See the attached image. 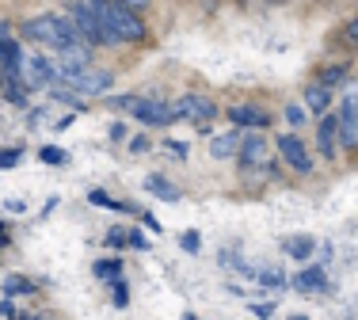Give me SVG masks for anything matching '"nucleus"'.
I'll use <instances>...</instances> for the list:
<instances>
[{
	"mask_svg": "<svg viewBox=\"0 0 358 320\" xmlns=\"http://www.w3.org/2000/svg\"><path fill=\"white\" fill-rule=\"evenodd\" d=\"M20 157H23V149H4V157H0L4 164H0V168H15V164H20Z\"/></svg>",
	"mask_w": 358,
	"mask_h": 320,
	"instance_id": "28",
	"label": "nucleus"
},
{
	"mask_svg": "<svg viewBox=\"0 0 358 320\" xmlns=\"http://www.w3.org/2000/svg\"><path fill=\"white\" fill-rule=\"evenodd\" d=\"M244 138H248V133H241V130H229V133H217V138H210V157H217V160L241 157Z\"/></svg>",
	"mask_w": 358,
	"mask_h": 320,
	"instance_id": "11",
	"label": "nucleus"
},
{
	"mask_svg": "<svg viewBox=\"0 0 358 320\" xmlns=\"http://www.w3.org/2000/svg\"><path fill=\"white\" fill-rule=\"evenodd\" d=\"M110 301H115L118 309H122L126 301H130V290H126V282H122V279H118V282H110Z\"/></svg>",
	"mask_w": 358,
	"mask_h": 320,
	"instance_id": "24",
	"label": "nucleus"
},
{
	"mask_svg": "<svg viewBox=\"0 0 358 320\" xmlns=\"http://www.w3.org/2000/svg\"><path fill=\"white\" fill-rule=\"evenodd\" d=\"M4 96H8V103L27 107V88H20V80H15V84H4Z\"/></svg>",
	"mask_w": 358,
	"mask_h": 320,
	"instance_id": "22",
	"label": "nucleus"
},
{
	"mask_svg": "<svg viewBox=\"0 0 358 320\" xmlns=\"http://www.w3.org/2000/svg\"><path fill=\"white\" fill-rule=\"evenodd\" d=\"M179 244H183L187 252H199V233H183V240H179Z\"/></svg>",
	"mask_w": 358,
	"mask_h": 320,
	"instance_id": "29",
	"label": "nucleus"
},
{
	"mask_svg": "<svg viewBox=\"0 0 358 320\" xmlns=\"http://www.w3.org/2000/svg\"><path fill=\"white\" fill-rule=\"evenodd\" d=\"M278 153H282L286 168H294L297 175H309V172H313L309 149L301 145V138H297V133H282V138H278Z\"/></svg>",
	"mask_w": 358,
	"mask_h": 320,
	"instance_id": "8",
	"label": "nucleus"
},
{
	"mask_svg": "<svg viewBox=\"0 0 358 320\" xmlns=\"http://www.w3.org/2000/svg\"><path fill=\"white\" fill-rule=\"evenodd\" d=\"M107 133H110V141H122V138H126V126H122V122H115Z\"/></svg>",
	"mask_w": 358,
	"mask_h": 320,
	"instance_id": "32",
	"label": "nucleus"
},
{
	"mask_svg": "<svg viewBox=\"0 0 358 320\" xmlns=\"http://www.w3.org/2000/svg\"><path fill=\"white\" fill-rule=\"evenodd\" d=\"M96 4H99L103 23H107V27L115 31L122 42H141V38H145V23L138 20L134 4H107V0H96Z\"/></svg>",
	"mask_w": 358,
	"mask_h": 320,
	"instance_id": "3",
	"label": "nucleus"
},
{
	"mask_svg": "<svg viewBox=\"0 0 358 320\" xmlns=\"http://www.w3.org/2000/svg\"><path fill=\"white\" fill-rule=\"evenodd\" d=\"M35 290V282L27 279V275H8L4 279V298H15V293H31Z\"/></svg>",
	"mask_w": 358,
	"mask_h": 320,
	"instance_id": "18",
	"label": "nucleus"
},
{
	"mask_svg": "<svg viewBox=\"0 0 358 320\" xmlns=\"http://www.w3.org/2000/svg\"><path fill=\"white\" fill-rule=\"evenodd\" d=\"M20 320H50L46 313H27V317H20Z\"/></svg>",
	"mask_w": 358,
	"mask_h": 320,
	"instance_id": "35",
	"label": "nucleus"
},
{
	"mask_svg": "<svg viewBox=\"0 0 358 320\" xmlns=\"http://www.w3.org/2000/svg\"><path fill=\"white\" fill-rule=\"evenodd\" d=\"M145 191L149 195H157V198H164V202H176L179 198V187L172 180H164V175H145Z\"/></svg>",
	"mask_w": 358,
	"mask_h": 320,
	"instance_id": "15",
	"label": "nucleus"
},
{
	"mask_svg": "<svg viewBox=\"0 0 358 320\" xmlns=\"http://www.w3.org/2000/svg\"><path fill=\"white\" fill-rule=\"evenodd\" d=\"M0 317H4V320H15V305H12V298L0 301Z\"/></svg>",
	"mask_w": 358,
	"mask_h": 320,
	"instance_id": "31",
	"label": "nucleus"
},
{
	"mask_svg": "<svg viewBox=\"0 0 358 320\" xmlns=\"http://www.w3.org/2000/svg\"><path fill=\"white\" fill-rule=\"evenodd\" d=\"M255 317H259V320H271V317H275V309H271V305H255Z\"/></svg>",
	"mask_w": 358,
	"mask_h": 320,
	"instance_id": "33",
	"label": "nucleus"
},
{
	"mask_svg": "<svg viewBox=\"0 0 358 320\" xmlns=\"http://www.w3.org/2000/svg\"><path fill=\"white\" fill-rule=\"evenodd\" d=\"M343 42H347V46H358V20H351L343 27Z\"/></svg>",
	"mask_w": 358,
	"mask_h": 320,
	"instance_id": "27",
	"label": "nucleus"
},
{
	"mask_svg": "<svg viewBox=\"0 0 358 320\" xmlns=\"http://www.w3.org/2000/svg\"><path fill=\"white\" fill-rule=\"evenodd\" d=\"M305 115H309V111H305V107H297V103L286 107V122L289 126H305Z\"/></svg>",
	"mask_w": 358,
	"mask_h": 320,
	"instance_id": "26",
	"label": "nucleus"
},
{
	"mask_svg": "<svg viewBox=\"0 0 358 320\" xmlns=\"http://www.w3.org/2000/svg\"><path fill=\"white\" fill-rule=\"evenodd\" d=\"M38 157L46 160V164H54V168L69 164V153H65V149H57V145H42V149H38Z\"/></svg>",
	"mask_w": 358,
	"mask_h": 320,
	"instance_id": "20",
	"label": "nucleus"
},
{
	"mask_svg": "<svg viewBox=\"0 0 358 320\" xmlns=\"http://www.w3.org/2000/svg\"><path fill=\"white\" fill-rule=\"evenodd\" d=\"M217 115L214 99L210 96H183L176 103V119H187V122H199V130H206V122Z\"/></svg>",
	"mask_w": 358,
	"mask_h": 320,
	"instance_id": "5",
	"label": "nucleus"
},
{
	"mask_svg": "<svg viewBox=\"0 0 358 320\" xmlns=\"http://www.w3.org/2000/svg\"><path fill=\"white\" fill-rule=\"evenodd\" d=\"M282 248H286L294 259H309L313 252H317V240H313V237H286Z\"/></svg>",
	"mask_w": 358,
	"mask_h": 320,
	"instance_id": "17",
	"label": "nucleus"
},
{
	"mask_svg": "<svg viewBox=\"0 0 358 320\" xmlns=\"http://www.w3.org/2000/svg\"><path fill=\"white\" fill-rule=\"evenodd\" d=\"M57 77H54V65L46 61V57H23V69H20V84L23 88H50V84H54Z\"/></svg>",
	"mask_w": 358,
	"mask_h": 320,
	"instance_id": "7",
	"label": "nucleus"
},
{
	"mask_svg": "<svg viewBox=\"0 0 358 320\" xmlns=\"http://www.w3.org/2000/svg\"><path fill=\"white\" fill-rule=\"evenodd\" d=\"M88 202H96V206H103V210H130L126 202H115L107 191H88Z\"/></svg>",
	"mask_w": 358,
	"mask_h": 320,
	"instance_id": "21",
	"label": "nucleus"
},
{
	"mask_svg": "<svg viewBox=\"0 0 358 320\" xmlns=\"http://www.w3.org/2000/svg\"><path fill=\"white\" fill-rule=\"evenodd\" d=\"M241 164H267V138H263V133H248V138H244Z\"/></svg>",
	"mask_w": 358,
	"mask_h": 320,
	"instance_id": "14",
	"label": "nucleus"
},
{
	"mask_svg": "<svg viewBox=\"0 0 358 320\" xmlns=\"http://www.w3.org/2000/svg\"><path fill=\"white\" fill-rule=\"evenodd\" d=\"M96 275H99V279H122V259H99V263H96Z\"/></svg>",
	"mask_w": 358,
	"mask_h": 320,
	"instance_id": "19",
	"label": "nucleus"
},
{
	"mask_svg": "<svg viewBox=\"0 0 358 320\" xmlns=\"http://www.w3.org/2000/svg\"><path fill=\"white\" fill-rule=\"evenodd\" d=\"M343 65H331V69H324L320 73V84H324V88H331V84H339V80H343Z\"/></svg>",
	"mask_w": 358,
	"mask_h": 320,
	"instance_id": "25",
	"label": "nucleus"
},
{
	"mask_svg": "<svg viewBox=\"0 0 358 320\" xmlns=\"http://www.w3.org/2000/svg\"><path fill=\"white\" fill-rule=\"evenodd\" d=\"M305 103H309V111L317 115H328V103H331V88H324V84H309V92H305Z\"/></svg>",
	"mask_w": 358,
	"mask_h": 320,
	"instance_id": "16",
	"label": "nucleus"
},
{
	"mask_svg": "<svg viewBox=\"0 0 358 320\" xmlns=\"http://www.w3.org/2000/svg\"><path fill=\"white\" fill-rule=\"evenodd\" d=\"M126 240H130V237H122L118 229H110V233H107V244H110V248H122Z\"/></svg>",
	"mask_w": 358,
	"mask_h": 320,
	"instance_id": "30",
	"label": "nucleus"
},
{
	"mask_svg": "<svg viewBox=\"0 0 358 320\" xmlns=\"http://www.w3.org/2000/svg\"><path fill=\"white\" fill-rule=\"evenodd\" d=\"M255 279H259V282H263V286H267V290H271V286H282V282H286V275L278 271V267H271V271H259V275H255Z\"/></svg>",
	"mask_w": 358,
	"mask_h": 320,
	"instance_id": "23",
	"label": "nucleus"
},
{
	"mask_svg": "<svg viewBox=\"0 0 358 320\" xmlns=\"http://www.w3.org/2000/svg\"><path fill=\"white\" fill-rule=\"evenodd\" d=\"M23 35H27L31 42H42V46H54L57 54L76 46V42H84L69 15H35V20L23 23Z\"/></svg>",
	"mask_w": 358,
	"mask_h": 320,
	"instance_id": "1",
	"label": "nucleus"
},
{
	"mask_svg": "<svg viewBox=\"0 0 358 320\" xmlns=\"http://www.w3.org/2000/svg\"><path fill=\"white\" fill-rule=\"evenodd\" d=\"M168 153H176V157H187V145H179V141H168Z\"/></svg>",
	"mask_w": 358,
	"mask_h": 320,
	"instance_id": "34",
	"label": "nucleus"
},
{
	"mask_svg": "<svg viewBox=\"0 0 358 320\" xmlns=\"http://www.w3.org/2000/svg\"><path fill=\"white\" fill-rule=\"evenodd\" d=\"M339 138L347 149H358V88H351L339 103Z\"/></svg>",
	"mask_w": 358,
	"mask_h": 320,
	"instance_id": "6",
	"label": "nucleus"
},
{
	"mask_svg": "<svg viewBox=\"0 0 358 320\" xmlns=\"http://www.w3.org/2000/svg\"><path fill=\"white\" fill-rule=\"evenodd\" d=\"M23 50L20 42L8 35V23H0V73H4V84H15L20 80V69H23Z\"/></svg>",
	"mask_w": 358,
	"mask_h": 320,
	"instance_id": "4",
	"label": "nucleus"
},
{
	"mask_svg": "<svg viewBox=\"0 0 358 320\" xmlns=\"http://www.w3.org/2000/svg\"><path fill=\"white\" fill-rule=\"evenodd\" d=\"M229 119H233L236 126H252V130H263V126H271V115L259 111V107H252V103L229 107Z\"/></svg>",
	"mask_w": 358,
	"mask_h": 320,
	"instance_id": "12",
	"label": "nucleus"
},
{
	"mask_svg": "<svg viewBox=\"0 0 358 320\" xmlns=\"http://www.w3.org/2000/svg\"><path fill=\"white\" fill-rule=\"evenodd\" d=\"M54 77L62 88L76 92V96H99V92H107L110 84H115V73L99 69V65H92V69H65V65H54Z\"/></svg>",
	"mask_w": 358,
	"mask_h": 320,
	"instance_id": "2",
	"label": "nucleus"
},
{
	"mask_svg": "<svg viewBox=\"0 0 358 320\" xmlns=\"http://www.w3.org/2000/svg\"><path fill=\"white\" fill-rule=\"evenodd\" d=\"M324 286H328L324 267H305V271H297V279H294V290H301V293H320Z\"/></svg>",
	"mask_w": 358,
	"mask_h": 320,
	"instance_id": "13",
	"label": "nucleus"
},
{
	"mask_svg": "<svg viewBox=\"0 0 358 320\" xmlns=\"http://www.w3.org/2000/svg\"><path fill=\"white\" fill-rule=\"evenodd\" d=\"M317 145L324 157H336V149L343 145V138H339V115H324L320 119V130H317Z\"/></svg>",
	"mask_w": 358,
	"mask_h": 320,
	"instance_id": "10",
	"label": "nucleus"
},
{
	"mask_svg": "<svg viewBox=\"0 0 358 320\" xmlns=\"http://www.w3.org/2000/svg\"><path fill=\"white\" fill-rule=\"evenodd\" d=\"M134 115H138L145 126H168V122H176V103H164V99H138Z\"/></svg>",
	"mask_w": 358,
	"mask_h": 320,
	"instance_id": "9",
	"label": "nucleus"
}]
</instances>
